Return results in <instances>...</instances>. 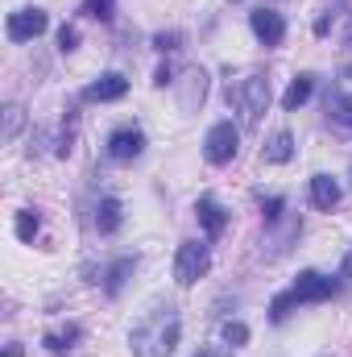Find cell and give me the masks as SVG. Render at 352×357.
<instances>
[{
	"mask_svg": "<svg viewBox=\"0 0 352 357\" xmlns=\"http://www.w3.org/2000/svg\"><path fill=\"white\" fill-rule=\"evenodd\" d=\"M311 204L323 208V212H332V208L340 204V183L332 175H315L311 178Z\"/></svg>",
	"mask_w": 352,
	"mask_h": 357,
	"instance_id": "13",
	"label": "cell"
},
{
	"mask_svg": "<svg viewBox=\"0 0 352 357\" xmlns=\"http://www.w3.org/2000/svg\"><path fill=\"white\" fill-rule=\"evenodd\" d=\"M178 333H182V320L175 307H154L129 337L133 357H170L178 345Z\"/></svg>",
	"mask_w": 352,
	"mask_h": 357,
	"instance_id": "1",
	"label": "cell"
},
{
	"mask_svg": "<svg viewBox=\"0 0 352 357\" xmlns=\"http://www.w3.org/2000/svg\"><path fill=\"white\" fill-rule=\"evenodd\" d=\"M38 225H42L38 212H17V237H21V241H33V237H38Z\"/></svg>",
	"mask_w": 352,
	"mask_h": 357,
	"instance_id": "19",
	"label": "cell"
},
{
	"mask_svg": "<svg viewBox=\"0 0 352 357\" xmlns=\"http://www.w3.org/2000/svg\"><path fill=\"white\" fill-rule=\"evenodd\" d=\"M195 357H224V354H195Z\"/></svg>",
	"mask_w": 352,
	"mask_h": 357,
	"instance_id": "28",
	"label": "cell"
},
{
	"mask_svg": "<svg viewBox=\"0 0 352 357\" xmlns=\"http://www.w3.org/2000/svg\"><path fill=\"white\" fill-rule=\"evenodd\" d=\"M203 96H207V71L191 67V71L182 75V88H178V100H182V108H186V112H195V108L203 104Z\"/></svg>",
	"mask_w": 352,
	"mask_h": 357,
	"instance_id": "12",
	"label": "cell"
},
{
	"mask_svg": "<svg viewBox=\"0 0 352 357\" xmlns=\"http://www.w3.org/2000/svg\"><path fill=\"white\" fill-rule=\"evenodd\" d=\"M129 91V79L125 75H116V71H108V75H99L95 84H88L83 88V100H91V104H104V100H120Z\"/></svg>",
	"mask_w": 352,
	"mask_h": 357,
	"instance_id": "10",
	"label": "cell"
},
{
	"mask_svg": "<svg viewBox=\"0 0 352 357\" xmlns=\"http://www.w3.org/2000/svg\"><path fill=\"white\" fill-rule=\"evenodd\" d=\"M170 79H175V71H170V67H166V63H162V67H158V75H154V84H158V88H166V84H170Z\"/></svg>",
	"mask_w": 352,
	"mask_h": 357,
	"instance_id": "26",
	"label": "cell"
},
{
	"mask_svg": "<svg viewBox=\"0 0 352 357\" xmlns=\"http://www.w3.org/2000/svg\"><path fill=\"white\" fill-rule=\"evenodd\" d=\"M141 150H145V133L141 129H116L112 137H108V154L116 158V162H133V158H141Z\"/></svg>",
	"mask_w": 352,
	"mask_h": 357,
	"instance_id": "7",
	"label": "cell"
},
{
	"mask_svg": "<svg viewBox=\"0 0 352 357\" xmlns=\"http://www.w3.org/2000/svg\"><path fill=\"white\" fill-rule=\"evenodd\" d=\"M328 125L340 129V133H352V96L344 88H332L328 91Z\"/></svg>",
	"mask_w": 352,
	"mask_h": 357,
	"instance_id": "9",
	"label": "cell"
},
{
	"mask_svg": "<svg viewBox=\"0 0 352 357\" xmlns=\"http://www.w3.org/2000/svg\"><path fill=\"white\" fill-rule=\"evenodd\" d=\"M262 208H265V220H278V216H282V199H278V195H273V199H265Z\"/></svg>",
	"mask_w": 352,
	"mask_h": 357,
	"instance_id": "25",
	"label": "cell"
},
{
	"mask_svg": "<svg viewBox=\"0 0 352 357\" xmlns=\"http://www.w3.org/2000/svg\"><path fill=\"white\" fill-rule=\"evenodd\" d=\"M311 91H315V79H311V75H298V79H290V88H286V96H282V108H286V112L303 108V104L311 100Z\"/></svg>",
	"mask_w": 352,
	"mask_h": 357,
	"instance_id": "16",
	"label": "cell"
},
{
	"mask_svg": "<svg viewBox=\"0 0 352 357\" xmlns=\"http://www.w3.org/2000/svg\"><path fill=\"white\" fill-rule=\"evenodd\" d=\"M211 266V254H207V245H199V241H182L178 245V258H175V278L178 287H195L203 274Z\"/></svg>",
	"mask_w": 352,
	"mask_h": 357,
	"instance_id": "4",
	"label": "cell"
},
{
	"mask_svg": "<svg viewBox=\"0 0 352 357\" xmlns=\"http://www.w3.org/2000/svg\"><path fill=\"white\" fill-rule=\"evenodd\" d=\"M17 129H21V108H17V104H8V108H4V142H13V137H17Z\"/></svg>",
	"mask_w": 352,
	"mask_h": 357,
	"instance_id": "22",
	"label": "cell"
},
{
	"mask_svg": "<svg viewBox=\"0 0 352 357\" xmlns=\"http://www.w3.org/2000/svg\"><path fill=\"white\" fill-rule=\"evenodd\" d=\"M195 216H199V225H203V233H207V237H220V233H224V225H228V212H224L211 195H199Z\"/></svg>",
	"mask_w": 352,
	"mask_h": 357,
	"instance_id": "11",
	"label": "cell"
},
{
	"mask_svg": "<svg viewBox=\"0 0 352 357\" xmlns=\"http://www.w3.org/2000/svg\"><path fill=\"white\" fill-rule=\"evenodd\" d=\"M178 42H182V33H158V38H154V46H158L162 54H166V50H178Z\"/></svg>",
	"mask_w": 352,
	"mask_h": 357,
	"instance_id": "24",
	"label": "cell"
},
{
	"mask_svg": "<svg viewBox=\"0 0 352 357\" xmlns=\"http://www.w3.org/2000/svg\"><path fill=\"white\" fill-rule=\"evenodd\" d=\"M290 295H294V303H319V299H332V295H336V278H328V274H319V270H303L298 282L290 287Z\"/></svg>",
	"mask_w": 352,
	"mask_h": 357,
	"instance_id": "5",
	"label": "cell"
},
{
	"mask_svg": "<svg viewBox=\"0 0 352 357\" xmlns=\"http://www.w3.org/2000/svg\"><path fill=\"white\" fill-rule=\"evenodd\" d=\"M120 220H125V216H120V199H112V195L99 199V208H95V229H99V233H116Z\"/></svg>",
	"mask_w": 352,
	"mask_h": 357,
	"instance_id": "17",
	"label": "cell"
},
{
	"mask_svg": "<svg viewBox=\"0 0 352 357\" xmlns=\"http://www.w3.org/2000/svg\"><path fill=\"white\" fill-rule=\"evenodd\" d=\"M220 333H224V345H232V349H237V345H245V341H249V328H245V324H241V320H228V324H224V328H220Z\"/></svg>",
	"mask_w": 352,
	"mask_h": 357,
	"instance_id": "21",
	"label": "cell"
},
{
	"mask_svg": "<svg viewBox=\"0 0 352 357\" xmlns=\"http://www.w3.org/2000/svg\"><path fill=\"white\" fill-rule=\"evenodd\" d=\"M262 158L265 162H273V167H278V162H290V158H294V137H290L286 129L273 133V137L262 146Z\"/></svg>",
	"mask_w": 352,
	"mask_h": 357,
	"instance_id": "15",
	"label": "cell"
},
{
	"mask_svg": "<svg viewBox=\"0 0 352 357\" xmlns=\"http://www.w3.org/2000/svg\"><path fill=\"white\" fill-rule=\"evenodd\" d=\"M133 270H137V258H133V254H129V258H116V262L108 266V274H104V291H108V295H120Z\"/></svg>",
	"mask_w": 352,
	"mask_h": 357,
	"instance_id": "14",
	"label": "cell"
},
{
	"mask_svg": "<svg viewBox=\"0 0 352 357\" xmlns=\"http://www.w3.org/2000/svg\"><path fill=\"white\" fill-rule=\"evenodd\" d=\"M75 46H79V33H75L71 25H63V29H58V50L67 54V50H75Z\"/></svg>",
	"mask_w": 352,
	"mask_h": 357,
	"instance_id": "23",
	"label": "cell"
},
{
	"mask_svg": "<svg viewBox=\"0 0 352 357\" xmlns=\"http://www.w3.org/2000/svg\"><path fill=\"white\" fill-rule=\"evenodd\" d=\"M237 146H241V129H237L232 121L211 125L207 137H203V154H207V162H216V167L232 162V158H237Z\"/></svg>",
	"mask_w": 352,
	"mask_h": 357,
	"instance_id": "3",
	"label": "cell"
},
{
	"mask_svg": "<svg viewBox=\"0 0 352 357\" xmlns=\"http://www.w3.org/2000/svg\"><path fill=\"white\" fill-rule=\"evenodd\" d=\"M83 13H88V17H95V21H112L116 0H83Z\"/></svg>",
	"mask_w": 352,
	"mask_h": 357,
	"instance_id": "20",
	"label": "cell"
},
{
	"mask_svg": "<svg viewBox=\"0 0 352 357\" xmlns=\"http://www.w3.org/2000/svg\"><path fill=\"white\" fill-rule=\"evenodd\" d=\"M249 25H253L257 42H265V46H278V42L286 38V21H282V13H273V8H253V13H249Z\"/></svg>",
	"mask_w": 352,
	"mask_h": 357,
	"instance_id": "8",
	"label": "cell"
},
{
	"mask_svg": "<svg viewBox=\"0 0 352 357\" xmlns=\"http://www.w3.org/2000/svg\"><path fill=\"white\" fill-rule=\"evenodd\" d=\"M75 341H79V328H75V324H67V328H54V333H46V337H42V345H46L50 354H67Z\"/></svg>",
	"mask_w": 352,
	"mask_h": 357,
	"instance_id": "18",
	"label": "cell"
},
{
	"mask_svg": "<svg viewBox=\"0 0 352 357\" xmlns=\"http://www.w3.org/2000/svg\"><path fill=\"white\" fill-rule=\"evenodd\" d=\"M46 25H50V17H46L42 8H17V13L8 17V38H13V42H29V38L46 33Z\"/></svg>",
	"mask_w": 352,
	"mask_h": 357,
	"instance_id": "6",
	"label": "cell"
},
{
	"mask_svg": "<svg viewBox=\"0 0 352 357\" xmlns=\"http://www.w3.org/2000/svg\"><path fill=\"white\" fill-rule=\"evenodd\" d=\"M228 104L241 112L245 125H257L265 104H269V79L265 75H241V79H232L228 84Z\"/></svg>",
	"mask_w": 352,
	"mask_h": 357,
	"instance_id": "2",
	"label": "cell"
},
{
	"mask_svg": "<svg viewBox=\"0 0 352 357\" xmlns=\"http://www.w3.org/2000/svg\"><path fill=\"white\" fill-rule=\"evenodd\" d=\"M4 357H25V349H21V345H8V349H4Z\"/></svg>",
	"mask_w": 352,
	"mask_h": 357,
	"instance_id": "27",
	"label": "cell"
}]
</instances>
